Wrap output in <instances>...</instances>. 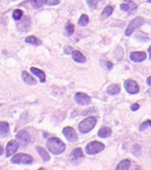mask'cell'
Instances as JSON below:
<instances>
[{"label": "cell", "instance_id": "52a82bcc", "mask_svg": "<svg viewBox=\"0 0 151 170\" xmlns=\"http://www.w3.org/2000/svg\"><path fill=\"white\" fill-rule=\"evenodd\" d=\"M124 87H125V89H126V91L129 93H130V95L138 93L139 90H140L139 84L133 80H126L124 82Z\"/></svg>", "mask_w": 151, "mask_h": 170}, {"label": "cell", "instance_id": "5b68a950", "mask_svg": "<svg viewBox=\"0 0 151 170\" xmlns=\"http://www.w3.org/2000/svg\"><path fill=\"white\" fill-rule=\"evenodd\" d=\"M10 162L13 164H31L33 162V158L27 154H18L11 158Z\"/></svg>", "mask_w": 151, "mask_h": 170}, {"label": "cell", "instance_id": "ffe728a7", "mask_svg": "<svg viewBox=\"0 0 151 170\" xmlns=\"http://www.w3.org/2000/svg\"><path fill=\"white\" fill-rule=\"evenodd\" d=\"M129 166H130V161L126 159V160L121 161V162L118 164L117 167H116V170H129Z\"/></svg>", "mask_w": 151, "mask_h": 170}, {"label": "cell", "instance_id": "5bb4252c", "mask_svg": "<svg viewBox=\"0 0 151 170\" xmlns=\"http://www.w3.org/2000/svg\"><path fill=\"white\" fill-rule=\"evenodd\" d=\"M30 72L33 74V75H35L36 77L39 79V81L42 82V83H44L46 81V75H45V72H42V70L39 69H36V67H31L30 69Z\"/></svg>", "mask_w": 151, "mask_h": 170}, {"label": "cell", "instance_id": "d6a6232c", "mask_svg": "<svg viewBox=\"0 0 151 170\" xmlns=\"http://www.w3.org/2000/svg\"><path fill=\"white\" fill-rule=\"evenodd\" d=\"M105 64H106V69H107V71H111V70H112L113 64L111 63L110 61H106V63H105Z\"/></svg>", "mask_w": 151, "mask_h": 170}, {"label": "cell", "instance_id": "484cf974", "mask_svg": "<svg viewBox=\"0 0 151 170\" xmlns=\"http://www.w3.org/2000/svg\"><path fill=\"white\" fill-rule=\"evenodd\" d=\"M83 157V152H82L81 148H75L72 152V158L73 159H78Z\"/></svg>", "mask_w": 151, "mask_h": 170}, {"label": "cell", "instance_id": "603a6c76", "mask_svg": "<svg viewBox=\"0 0 151 170\" xmlns=\"http://www.w3.org/2000/svg\"><path fill=\"white\" fill-rule=\"evenodd\" d=\"M46 1L47 0H30V3L34 8H39L44 4H46Z\"/></svg>", "mask_w": 151, "mask_h": 170}, {"label": "cell", "instance_id": "f546056e", "mask_svg": "<svg viewBox=\"0 0 151 170\" xmlns=\"http://www.w3.org/2000/svg\"><path fill=\"white\" fill-rule=\"evenodd\" d=\"M60 3V0H47L46 1V4L48 5H57Z\"/></svg>", "mask_w": 151, "mask_h": 170}, {"label": "cell", "instance_id": "8992f818", "mask_svg": "<svg viewBox=\"0 0 151 170\" xmlns=\"http://www.w3.org/2000/svg\"><path fill=\"white\" fill-rule=\"evenodd\" d=\"M63 135L70 142H76L78 140V135H77L76 130L72 127H66L63 129Z\"/></svg>", "mask_w": 151, "mask_h": 170}, {"label": "cell", "instance_id": "1f68e13d", "mask_svg": "<svg viewBox=\"0 0 151 170\" xmlns=\"http://www.w3.org/2000/svg\"><path fill=\"white\" fill-rule=\"evenodd\" d=\"M73 51H74V50H73V48H72V47H68V46L65 47V49H64V52L66 53V54H70H70H72Z\"/></svg>", "mask_w": 151, "mask_h": 170}, {"label": "cell", "instance_id": "277c9868", "mask_svg": "<svg viewBox=\"0 0 151 170\" xmlns=\"http://www.w3.org/2000/svg\"><path fill=\"white\" fill-rule=\"evenodd\" d=\"M105 149V145L99 141H92L88 143L86 146V152L88 155H95L102 152Z\"/></svg>", "mask_w": 151, "mask_h": 170}, {"label": "cell", "instance_id": "4dcf8cb0", "mask_svg": "<svg viewBox=\"0 0 151 170\" xmlns=\"http://www.w3.org/2000/svg\"><path fill=\"white\" fill-rule=\"evenodd\" d=\"M87 3L90 7H94L96 4V0H87Z\"/></svg>", "mask_w": 151, "mask_h": 170}, {"label": "cell", "instance_id": "cb8c5ba5", "mask_svg": "<svg viewBox=\"0 0 151 170\" xmlns=\"http://www.w3.org/2000/svg\"><path fill=\"white\" fill-rule=\"evenodd\" d=\"M88 22H89V18H88V16L86 15H82L80 17L79 19V25L80 26H86L88 24Z\"/></svg>", "mask_w": 151, "mask_h": 170}, {"label": "cell", "instance_id": "ba28073f", "mask_svg": "<svg viewBox=\"0 0 151 170\" xmlns=\"http://www.w3.org/2000/svg\"><path fill=\"white\" fill-rule=\"evenodd\" d=\"M75 101L81 106H85V105L90 104L91 99L89 95H87L86 93L84 92H78L75 95Z\"/></svg>", "mask_w": 151, "mask_h": 170}, {"label": "cell", "instance_id": "ab89813d", "mask_svg": "<svg viewBox=\"0 0 151 170\" xmlns=\"http://www.w3.org/2000/svg\"><path fill=\"white\" fill-rule=\"evenodd\" d=\"M147 1H148V2H151V0H147Z\"/></svg>", "mask_w": 151, "mask_h": 170}, {"label": "cell", "instance_id": "7402d4cb", "mask_svg": "<svg viewBox=\"0 0 151 170\" xmlns=\"http://www.w3.org/2000/svg\"><path fill=\"white\" fill-rule=\"evenodd\" d=\"M25 42H26L27 44L35 45V46H39V45H42V42L39 41L38 38H36L35 36H33V35L27 36V38H25Z\"/></svg>", "mask_w": 151, "mask_h": 170}, {"label": "cell", "instance_id": "d4e9b609", "mask_svg": "<svg viewBox=\"0 0 151 170\" xmlns=\"http://www.w3.org/2000/svg\"><path fill=\"white\" fill-rule=\"evenodd\" d=\"M23 17V10H15L13 13V18L16 20V21H20Z\"/></svg>", "mask_w": 151, "mask_h": 170}, {"label": "cell", "instance_id": "d590c367", "mask_svg": "<svg viewBox=\"0 0 151 170\" xmlns=\"http://www.w3.org/2000/svg\"><path fill=\"white\" fill-rule=\"evenodd\" d=\"M2 154H3V147L0 145V156H1Z\"/></svg>", "mask_w": 151, "mask_h": 170}, {"label": "cell", "instance_id": "7a4b0ae2", "mask_svg": "<svg viewBox=\"0 0 151 170\" xmlns=\"http://www.w3.org/2000/svg\"><path fill=\"white\" fill-rule=\"evenodd\" d=\"M96 121H97V119H96V117H94V116H89V117L85 118V119H83L79 123V131L82 134L89 133L95 127Z\"/></svg>", "mask_w": 151, "mask_h": 170}, {"label": "cell", "instance_id": "74e56055", "mask_svg": "<svg viewBox=\"0 0 151 170\" xmlns=\"http://www.w3.org/2000/svg\"><path fill=\"white\" fill-rule=\"evenodd\" d=\"M148 51H149V54H150V58H151V46L149 47V49H148Z\"/></svg>", "mask_w": 151, "mask_h": 170}, {"label": "cell", "instance_id": "8d00e7d4", "mask_svg": "<svg viewBox=\"0 0 151 170\" xmlns=\"http://www.w3.org/2000/svg\"><path fill=\"white\" fill-rule=\"evenodd\" d=\"M124 1H126L127 3H130V2H133V0H124Z\"/></svg>", "mask_w": 151, "mask_h": 170}, {"label": "cell", "instance_id": "e0dca14e", "mask_svg": "<svg viewBox=\"0 0 151 170\" xmlns=\"http://www.w3.org/2000/svg\"><path fill=\"white\" fill-rule=\"evenodd\" d=\"M113 10H114V6H112V5H107V6L104 8V10H102L101 16V20L107 19L108 17H110L111 15H112Z\"/></svg>", "mask_w": 151, "mask_h": 170}, {"label": "cell", "instance_id": "836d02e7", "mask_svg": "<svg viewBox=\"0 0 151 170\" xmlns=\"http://www.w3.org/2000/svg\"><path fill=\"white\" fill-rule=\"evenodd\" d=\"M130 109L133 110V111H136V110L139 109V105L138 104H133L132 107H130Z\"/></svg>", "mask_w": 151, "mask_h": 170}, {"label": "cell", "instance_id": "ac0fdd59", "mask_svg": "<svg viewBox=\"0 0 151 170\" xmlns=\"http://www.w3.org/2000/svg\"><path fill=\"white\" fill-rule=\"evenodd\" d=\"M108 93L111 95H118L120 92V86L118 84H112L108 87Z\"/></svg>", "mask_w": 151, "mask_h": 170}, {"label": "cell", "instance_id": "4fadbf2b", "mask_svg": "<svg viewBox=\"0 0 151 170\" xmlns=\"http://www.w3.org/2000/svg\"><path fill=\"white\" fill-rule=\"evenodd\" d=\"M72 57L74 60L76 62H78V63H85V62H86V57H85L80 51H73Z\"/></svg>", "mask_w": 151, "mask_h": 170}, {"label": "cell", "instance_id": "9c48e42d", "mask_svg": "<svg viewBox=\"0 0 151 170\" xmlns=\"http://www.w3.org/2000/svg\"><path fill=\"white\" fill-rule=\"evenodd\" d=\"M18 148H19V143L16 140H10L6 145V151H5V154L6 155L5 156L7 158L11 157V156L18 151Z\"/></svg>", "mask_w": 151, "mask_h": 170}, {"label": "cell", "instance_id": "44dd1931", "mask_svg": "<svg viewBox=\"0 0 151 170\" xmlns=\"http://www.w3.org/2000/svg\"><path fill=\"white\" fill-rule=\"evenodd\" d=\"M111 133H112V132H111L110 127H101V129L98 131L97 135L99 136V137H101V138H107V137H109V136L111 135Z\"/></svg>", "mask_w": 151, "mask_h": 170}, {"label": "cell", "instance_id": "f1b7e54d", "mask_svg": "<svg viewBox=\"0 0 151 170\" xmlns=\"http://www.w3.org/2000/svg\"><path fill=\"white\" fill-rule=\"evenodd\" d=\"M148 126L151 127V120H146V121H144V123L140 126V130H141V131H144V130H146V127H147Z\"/></svg>", "mask_w": 151, "mask_h": 170}, {"label": "cell", "instance_id": "e575fe53", "mask_svg": "<svg viewBox=\"0 0 151 170\" xmlns=\"http://www.w3.org/2000/svg\"><path fill=\"white\" fill-rule=\"evenodd\" d=\"M147 84L149 85V86H151V76L147 79Z\"/></svg>", "mask_w": 151, "mask_h": 170}, {"label": "cell", "instance_id": "f35d334b", "mask_svg": "<svg viewBox=\"0 0 151 170\" xmlns=\"http://www.w3.org/2000/svg\"><path fill=\"white\" fill-rule=\"evenodd\" d=\"M38 170H46V169H45V168H39Z\"/></svg>", "mask_w": 151, "mask_h": 170}, {"label": "cell", "instance_id": "2e32d148", "mask_svg": "<svg viewBox=\"0 0 151 170\" xmlns=\"http://www.w3.org/2000/svg\"><path fill=\"white\" fill-rule=\"evenodd\" d=\"M36 151H38L39 156H41V158L42 159V161H45V162H48V161L50 160L49 154H48L47 151H46L45 148H42V146H36Z\"/></svg>", "mask_w": 151, "mask_h": 170}, {"label": "cell", "instance_id": "8fae6325", "mask_svg": "<svg viewBox=\"0 0 151 170\" xmlns=\"http://www.w3.org/2000/svg\"><path fill=\"white\" fill-rule=\"evenodd\" d=\"M146 59V53L145 52H133L130 54V60L133 62H142Z\"/></svg>", "mask_w": 151, "mask_h": 170}, {"label": "cell", "instance_id": "3957f363", "mask_svg": "<svg viewBox=\"0 0 151 170\" xmlns=\"http://www.w3.org/2000/svg\"><path fill=\"white\" fill-rule=\"evenodd\" d=\"M144 23H145V20L142 18V17H137V18L133 19L132 22H129V26H127V29L125 31V35H127V36L132 35V33L133 31L138 29V28L142 26Z\"/></svg>", "mask_w": 151, "mask_h": 170}, {"label": "cell", "instance_id": "7c38bea8", "mask_svg": "<svg viewBox=\"0 0 151 170\" xmlns=\"http://www.w3.org/2000/svg\"><path fill=\"white\" fill-rule=\"evenodd\" d=\"M22 78H23V81L28 85H35L36 84V80L30 75L29 73L26 72V71H23L22 72Z\"/></svg>", "mask_w": 151, "mask_h": 170}, {"label": "cell", "instance_id": "6da1fadb", "mask_svg": "<svg viewBox=\"0 0 151 170\" xmlns=\"http://www.w3.org/2000/svg\"><path fill=\"white\" fill-rule=\"evenodd\" d=\"M47 147L53 155H60L61 152L65 151V144L56 137L50 138L47 141Z\"/></svg>", "mask_w": 151, "mask_h": 170}, {"label": "cell", "instance_id": "9a60e30c", "mask_svg": "<svg viewBox=\"0 0 151 170\" xmlns=\"http://www.w3.org/2000/svg\"><path fill=\"white\" fill-rule=\"evenodd\" d=\"M120 8L123 10V12L132 13L137 8V4L133 3V2H130V3H122L120 5Z\"/></svg>", "mask_w": 151, "mask_h": 170}, {"label": "cell", "instance_id": "30bf717a", "mask_svg": "<svg viewBox=\"0 0 151 170\" xmlns=\"http://www.w3.org/2000/svg\"><path fill=\"white\" fill-rule=\"evenodd\" d=\"M17 140H18L22 145L25 146L30 142V135L28 134L27 131L22 130V131H20L18 134H17Z\"/></svg>", "mask_w": 151, "mask_h": 170}, {"label": "cell", "instance_id": "83f0119b", "mask_svg": "<svg viewBox=\"0 0 151 170\" xmlns=\"http://www.w3.org/2000/svg\"><path fill=\"white\" fill-rule=\"evenodd\" d=\"M66 34L67 35H72L74 33V31H75V26L72 24V23H67L66 24Z\"/></svg>", "mask_w": 151, "mask_h": 170}, {"label": "cell", "instance_id": "4316f807", "mask_svg": "<svg viewBox=\"0 0 151 170\" xmlns=\"http://www.w3.org/2000/svg\"><path fill=\"white\" fill-rule=\"evenodd\" d=\"M22 26H26V29L28 30L29 29V27H30V18H28V17H26V18L24 19V21H22L21 23L19 24V29L21 28Z\"/></svg>", "mask_w": 151, "mask_h": 170}, {"label": "cell", "instance_id": "d6986e66", "mask_svg": "<svg viewBox=\"0 0 151 170\" xmlns=\"http://www.w3.org/2000/svg\"><path fill=\"white\" fill-rule=\"evenodd\" d=\"M10 131V124L5 121L0 123V136H6Z\"/></svg>", "mask_w": 151, "mask_h": 170}]
</instances>
